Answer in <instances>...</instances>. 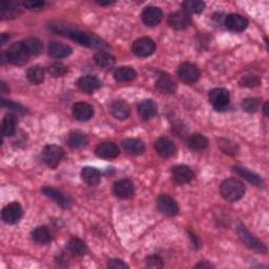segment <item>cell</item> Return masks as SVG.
<instances>
[{"label": "cell", "instance_id": "8", "mask_svg": "<svg viewBox=\"0 0 269 269\" xmlns=\"http://www.w3.org/2000/svg\"><path fill=\"white\" fill-rule=\"evenodd\" d=\"M178 77L182 82L194 83L200 78V71L195 64L188 62L182 63L178 67Z\"/></svg>", "mask_w": 269, "mask_h": 269}, {"label": "cell", "instance_id": "16", "mask_svg": "<svg viewBox=\"0 0 269 269\" xmlns=\"http://www.w3.org/2000/svg\"><path fill=\"white\" fill-rule=\"evenodd\" d=\"M225 26L233 32H243L248 26V21L242 15L231 14L225 19Z\"/></svg>", "mask_w": 269, "mask_h": 269}, {"label": "cell", "instance_id": "29", "mask_svg": "<svg viewBox=\"0 0 269 269\" xmlns=\"http://www.w3.org/2000/svg\"><path fill=\"white\" fill-rule=\"evenodd\" d=\"M122 145L128 154L134 156L142 155L145 151L144 143L139 139H126L122 142Z\"/></svg>", "mask_w": 269, "mask_h": 269}, {"label": "cell", "instance_id": "37", "mask_svg": "<svg viewBox=\"0 0 269 269\" xmlns=\"http://www.w3.org/2000/svg\"><path fill=\"white\" fill-rule=\"evenodd\" d=\"M67 247L76 256H84L87 253V246L86 244L80 240V239L73 238L67 243Z\"/></svg>", "mask_w": 269, "mask_h": 269}, {"label": "cell", "instance_id": "32", "mask_svg": "<svg viewBox=\"0 0 269 269\" xmlns=\"http://www.w3.org/2000/svg\"><path fill=\"white\" fill-rule=\"evenodd\" d=\"M32 239L38 244L46 245L52 241V236L46 227L39 226L32 232Z\"/></svg>", "mask_w": 269, "mask_h": 269}, {"label": "cell", "instance_id": "36", "mask_svg": "<svg viewBox=\"0 0 269 269\" xmlns=\"http://www.w3.org/2000/svg\"><path fill=\"white\" fill-rule=\"evenodd\" d=\"M17 119L14 114H8L3 118L2 121V134L5 137L13 136L16 131Z\"/></svg>", "mask_w": 269, "mask_h": 269}, {"label": "cell", "instance_id": "27", "mask_svg": "<svg viewBox=\"0 0 269 269\" xmlns=\"http://www.w3.org/2000/svg\"><path fill=\"white\" fill-rule=\"evenodd\" d=\"M187 146L194 152H202L207 148L208 140L201 134H195L187 139Z\"/></svg>", "mask_w": 269, "mask_h": 269}, {"label": "cell", "instance_id": "22", "mask_svg": "<svg viewBox=\"0 0 269 269\" xmlns=\"http://www.w3.org/2000/svg\"><path fill=\"white\" fill-rule=\"evenodd\" d=\"M158 107L157 104L152 99H146L141 101L138 105V113L143 120H149L157 115Z\"/></svg>", "mask_w": 269, "mask_h": 269}, {"label": "cell", "instance_id": "19", "mask_svg": "<svg viewBox=\"0 0 269 269\" xmlns=\"http://www.w3.org/2000/svg\"><path fill=\"white\" fill-rule=\"evenodd\" d=\"M73 115L78 121H87L93 117L94 108L88 103L77 102L73 106Z\"/></svg>", "mask_w": 269, "mask_h": 269}, {"label": "cell", "instance_id": "28", "mask_svg": "<svg viewBox=\"0 0 269 269\" xmlns=\"http://www.w3.org/2000/svg\"><path fill=\"white\" fill-rule=\"evenodd\" d=\"M66 142L72 148H82L88 144V138L82 132H72L67 136Z\"/></svg>", "mask_w": 269, "mask_h": 269}, {"label": "cell", "instance_id": "14", "mask_svg": "<svg viewBox=\"0 0 269 269\" xmlns=\"http://www.w3.org/2000/svg\"><path fill=\"white\" fill-rule=\"evenodd\" d=\"M173 180L178 185H184L191 182L195 175L191 168L186 165H178L173 168Z\"/></svg>", "mask_w": 269, "mask_h": 269}, {"label": "cell", "instance_id": "47", "mask_svg": "<svg viewBox=\"0 0 269 269\" xmlns=\"http://www.w3.org/2000/svg\"><path fill=\"white\" fill-rule=\"evenodd\" d=\"M8 39H9V36H8V35L2 34V35H1V44L3 45V44L6 42V40H8Z\"/></svg>", "mask_w": 269, "mask_h": 269}, {"label": "cell", "instance_id": "9", "mask_svg": "<svg viewBox=\"0 0 269 269\" xmlns=\"http://www.w3.org/2000/svg\"><path fill=\"white\" fill-rule=\"evenodd\" d=\"M191 17L184 11H177L172 13L168 16L167 23L174 29L177 31H183L191 25Z\"/></svg>", "mask_w": 269, "mask_h": 269}, {"label": "cell", "instance_id": "6", "mask_svg": "<svg viewBox=\"0 0 269 269\" xmlns=\"http://www.w3.org/2000/svg\"><path fill=\"white\" fill-rule=\"evenodd\" d=\"M156 51V44L153 39L148 37L139 38L133 43V53L138 57H148Z\"/></svg>", "mask_w": 269, "mask_h": 269}, {"label": "cell", "instance_id": "40", "mask_svg": "<svg viewBox=\"0 0 269 269\" xmlns=\"http://www.w3.org/2000/svg\"><path fill=\"white\" fill-rule=\"evenodd\" d=\"M47 72L53 77H62L67 73V67L62 63H53L47 67Z\"/></svg>", "mask_w": 269, "mask_h": 269}, {"label": "cell", "instance_id": "23", "mask_svg": "<svg viewBox=\"0 0 269 269\" xmlns=\"http://www.w3.org/2000/svg\"><path fill=\"white\" fill-rule=\"evenodd\" d=\"M111 113L117 120H125L131 115V106L123 100H117L111 105Z\"/></svg>", "mask_w": 269, "mask_h": 269}, {"label": "cell", "instance_id": "17", "mask_svg": "<svg viewBox=\"0 0 269 269\" xmlns=\"http://www.w3.org/2000/svg\"><path fill=\"white\" fill-rule=\"evenodd\" d=\"M41 192L43 193V195H45L49 199H52L53 201H55L59 206H61L62 208H69L72 205L71 199L64 196L61 192L57 191V189H55V188L43 187L41 189Z\"/></svg>", "mask_w": 269, "mask_h": 269}, {"label": "cell", "instance_id": "13", "mask_svg": "<svg viewBox=\"0 0 269 269\" xmlns=\"http://www.w3.org/2000/svg\"><path fill=\"white\" fill-rule=\"evenodd\" d=\"M113 192L118 198L129 199L135 195V186L129 179H122L114 184Z\"/></svg>", "mask_w": 269, "mask_h": 269}, {"label": "cell", "instance_id": "46", "mask_svg": "<svg viewBox=\"0 0 269 269\" xmlns=\"http://www.w3.org/2000/svg\"><path fill=\"white\" fill-rule=\"evenodd\" d=\"M107 267L108 268H114V269H123V268H128V265L126 263H124L122 260H117V259H115V260H111L108 262L107 264Z\"/></svg>", "mask_w": 269, "mask_h": 269}, {"label": "cell", "instance_id": "1", "mask_svg": "<svg viewBox=\"0 0 269 269\" xmlns=\"http://www.w3.org/2000/svg\"><path fill=\"white\" fill-rule=\"evenodd\" d=\"M220 192L226 201L236 202L244 197L245 186L240 180H238V179L229 178L222 182Z\"/></svg>", "mask_w": 269, "mask_h": 269}, {"label": "cell", "instance_id": "2", "mask_svg": "<svg viewBox=\"0 0 269 269\" xmlns=\"http://www.w3.org/2000/svg\"><path fill=\"white\" fill-rule=\"evenodd\" d=\"M67 35L72 39V40L76 41L77 43L83 46L101 48V49L107 47L106 43L102 40V39H100L94 34H89V33L81 32V31H69L67 32Z\"/></svg>", "mask_w": 269, "mask_h": 269}, {"label": "cell", "instance_id": "3", "mask_svg": "<svg viewBox=\"0 0 269 269\" xmlns=\"http://www.w3.org/2000/svg\"><path fill=\"white\" fill-rule=\"evenodd\" d=\"M7 62L15 65H23L28 60V53L23 45V42H16L8 47L4 53Z\"/></svg>", "mask_w": 269, "mask_h": 269}, {"label": "cell", "instance_id": "38", "mask_svg": "<svg viewBox=\"0 0 269 269\" xmlns=\"http://www.w3.org/2000/svg\"><path fill=\"white\" fill-rule=\"evenodd\" d=\"M182 7L187 14H200L204 11L205 3L202 1H197V0H188V1H184L182 3Z\"/></svg>", "mask_w": 269, "mask_h": 269}, {"label": "cell", "instance_id": "48", "mask_svg": "<svg viewBox=\"0 0 269 269\" xmlns=\"http://www.w3.org/2000/svg\"><path fill=\"white\" fill-rule=\"evenodd\" d=\"M97 3L100 4V5H109V4L114 3V1H97Z\"/></svg>", "mask_w": 269, "mask_h": 269}, {"label": "cell", "instance_id": "18", "mask_svg": "<svg viewBox=\"0 0 269 269\" xmlns=\"http://www.w3.org/2000/svg\"><path fill=\"white\" fill-rule=\"evenodd\" d=\"M78 87L86 94H92L101 87V81L95 76H83L77 81Z\"/></svg>", "mask_w": 269, "mask_h": 269}, {"label": "cell", "instance_id": "33", "mask_svg": "<svg viewBox=\"0 0 269 269\" xmlns=\"http://www.w3.org/2000/svg\"><path fill=\"white\" fill-rule=\"evenodd\" d=\"M94 60L98 66L104 69H109L115 65V58L111 54L103 51L98 52L94 57Z\"/></svg>", "mask_w": 269, "mask_h": 269}, {"label": "cell", "instance_id": "30", "mask_svg": "<svg viewBox=\"0 0 269 269\" xmlns=\"http://www.w3.org/2000/svg\"><path fill=\"white\" fill-rule=\"evenodd\" d=\"M137 77V72L129 66H121L115 69L114 78L118 82H128L132 81Z\"/></svg>", "mask_w": 269, "mask_h": 269}, {"label": "cell", "instance_id": "39", "mask_svg": "<svg viewBox=\"0 0 269 269\" xmlns=\"http://www.w3.org/2000/svg\"><path fill=\"white\" fill-rule=\"evenodd\" d=\"M218 145L219 147L221 148V151L227 155L231 156H235L238 154L239 152V147L237 145V143H235L234 141L228 140V139H220V140L218 141Z\"/></svg>", "mask_w": 269, "mask_h": 269}, {"label": "cell", "instance_id": "34", "mask_svg": "<svg viewBox=\"0 0 269 269\" xmlns=\"http://www.w3.org/2000/svg\"><path fill=\"white\" fill-rule=\"evenodd\" d=\"M27 80L33 84H40L44 79V69L40 65H34L26 71Z\"/></svg>", "mask_w": 269, "mask_h": 269}, {"label": "cell", "instance_id": "31", "mask_svg": "<svg viewBox=\"0 0 269 269\" xmlns=\"http://www.w3.org/2000/svg\"><path fill=\"white\" fill-rule=\"evenodd\" d=\"M234 172L239 175V176H241L243 177L245 180H247L248 182H251L253 183L254 185L256 186H262L263 185V181H262V179L259 177V175L251 172V171H248L247 168L245 167H241V166H235L234 167Z\"/></svg>", "mask_w": 269, "mask_h": 269}, {"label": "cell", "instance_id": "12", "mask_svg": "<svg viewBox=\"0 0 269 269\" xmlns=\"http://www.w3.org/2000/svg\"><path fill=\"white\" fill-rule=\"evenodd\" d=\"M162 11L157 6H147L141 14V19L146 26H156L162 20Z\"/></svg>", "mask_w": 269, "mask_h": 269}, {"label": "cell", "instance_id": "44", "mask_svg": "<svg viewBox=\"0 0 269 269\" xmlns=\"http://www.w3.org/2000/svg\"><path fill=\"white\" fill-rule=\"evenodd\" d=\"M44 4H45L44 1H33V0L23 2L24 7L29 9V11H40V9L43 8Z\"/></svg>", "mask_w": 269, "mask_h": 269}, {"label": "cell", "instance_id": "41", "mask_svg": "<svg viewBox=\"0 0 269 269\" xmlns=\"http://www.w3.org/2000/svg\"><path fill=\"white\" fill-rule=\"evenodd\" d=\"M259 106H260V103H259V100L256 98L245 99L242 103L243 109L247 113H256L259 109Z\"/></svg>", "mask_w": 269, "mask_h": 269}, {"label": "cell", "instance_id": "24", "mask_svg": "<svg viewBox=\"0 0 269 269\" xmlns=\"http://www.w3.org/2000/svg\"><path fill=\"white\" fill-rule=\"evenodd\" d=\"M1 8V19L2 20H8V19H14L21 14L20 4L17 2H1L0 4Z\"/></svg>", "mask_w": 269, "mask_h": 269}, {"label": "cell", "instance_id": "43", "mask_svg": "<svg viewBox=\"0 0 269 269\" xmlns=\"http://www.w3.org/2000/svg\"><path fill=\"white\" fill-rule=\"evenodd\" d=\"M2 106L3 107H7L8 109H12V111L17 112V113H21V114H25L26 113V109L22 105L18 104V103L11 102V101L2 100Z\"/></svg>", "mask_w": 269, "mask_h": 269}, {"label": "cell", "instance_id": "26", "mask_svg": "<svg viewBox=\"0 0 269 269\" xmlns=\"http://www.w3.org/2000/svg\"><path fill=\"white\" fill-rule=\"evenodd\" d=\"M81 178L84 181V183H86L87 185L95 186L100 182L101 175L97 168L91 167V166H85L81 171Z\"/></svg>", "mask_w": 269, "mask_h": 269}, {"label": "cell", "instance_id": "25", "mask_svg": "<svg viewBox=\"0 0 269 269\" xmlns=\"http://www.w3.org/2000/svg\"><path fill=\"white\" fill-rule=\"evenodd\" d=\"M47 52L51 57L56 58V59H61V58H65L71 55L72 48L66 44L53 41L48 44Z\"/></svg>", "mask_w": 269, "mask_h": 269}, {"label": "cell", "instance_id": "35", "mask_svg": "<svg viewBox=\"0 0 269 269\" xmlns=\"http://www.w3.org/2000/svg\"><path fill=\"white\" fill-rule=\"evenodd\" d=\"M22 42L29 56H37L38 54H40L42 49V44L38 38L29 37V38H26Z\"/></svg>", "mask_w": 269, "mask_h": 269}, {"label": "cell", "instance_id": "42", "mask_svg": "<svg viewBox=\"0 0 269 269\" xmlns=\"http://www.w3.org/2000/svg\"><path fill=\"white\" fill-rule=\"evenodd\" d=\"M260 83H261V79L257 75H247V76H244L240 80V84L242 86H248V87L258 86Z\"/></svg>", "mask_w": 269, "mask_h": 269}, {"label": "cell", "instance_id": "45", "mask_svg": "<svg viewBox=\"0 0 269 269\" xmlns=\"http://www.w3.org/2000/svg\"><path fill=\"white\" fill-rule=\"evenodd\" d=\"M146 264L147 267L152 268H160L162 267V261L161 259L157 256H151L146 259Z\"/></svg>", "mask_w": 269, "mask_h": 269}, {"label": "cell", "instance_id": "11", "mask_svg": "<svg viewBox=\"0 0 269 269\" xmlns=\"http://www.w3.org/2000/svg\"><path fill=\"white\" fill-rule=\"evenodd\" d=\"M157 206L159 211L162 214L169 217H175L179 213V206L177 202L172 197H169L167 195H162L158 198Z\"/></svg>", "mask_w": 269, "mask_h": 269}, {"label": "cell", "instance_id": "49", "mask_svg": "<svg viewBox=\"0 0 269 269\" xmlns=\"http://www.w3.org/2000/svg\"><path fill=\"white\" fill-rule=\"evenodd\" d=\"M263 111H264V114H265V116H268V103L266 102L265 104H264V107H263Z\"/></svg>", "mask_w": 269, "mask_h": 269}, {"label": "cell", "instance_id": "50", "mask_svg": "<svg viewBox=\"0 0 269 269\" xmlns=\"http://www.w3.org/2000/svg\"><path fill=\"white\" fill-rule=\"evenodd\" d=\"M197 267H212L211 264H206V263H200V264H198Z\"/></svg>", "mask_w": 269, "mask_h": 269}, {"label": "cell", "instance_id": "7", "mask_svg": "<svg viewBox=\"0 0 269 269\" xmlns=\"http://www.w3.org/2000/svg\"><path fill=\"white\" fill-rule=\"evenodd\" d=\"M237 233H238L239 237H240L241 240L243 241V243L248 248H251V249H253V251L258 252V253H263V254L266 253V251H267L266 247L260 241H259L257 238H255L251 233H249L245 228V226H243V225L239 226L237 229Z\"/></svg>", "mask_w": 269, "mask_h": 269}, {"label": "cell", "instance_id": "21", "mask_svg": "<svg viewBox=\"0 0 269 269\" xmlns=\"http://www.w3.org/2000/svg\"><path fill=\"white\" fill-rule=\"evenodd\" d=\"M120 154L119 147L113 142L100 143L96 148V155L102 159H114Z\"/></svg>", "mask_w": 269, "mask_h": 269}, {"label": "cell", "instance_id": "15", "mask_svg": "<svg viewBox=\"0 0 269 269\" xmlns=\"http://www.w3.org/2000/svg\"><path fill=\"white\" fill-rule=\"evenodd\" d=\"M156 87L159 92L163 94H173L176 92L177 85L173 78L166 73H158L156 78Z\"/></svg>", "mask_w": 269, "mask_h": 269}, {"label": "cell", "instance_id": "4", "mask_svg": "<svg viewBox=\"0 0 269 269\" xmlns=\"http://www.w3.org/2000/svg\"><path fill=\"white\" fill-rule=\"evenodd\" d=\"M64 152L62 147L58 145H46L42 151V160L49 168H56L60 164Z\"/></svg>", "mask_w": 269, "mask_h": 269}, {"label": "cell", "instance_id": "20", "mask_svg": "<svg viewBox=\"0 0 269 269\" xmlns=\"http://www.w3.org/2000/svg\"><path fill=\"white\" fill-rule=\"evenodd\" d=\"M155 147L157 153L163 158H169L176 153V146L174 142L165 137L159 138L155 143Z\"/></svg>", "mask_w": 269, "mask_h": 269}, {"label": "cell", "instance_id": "10", "mask_svg": "<svg viewBox=\"0 0 269 269\" xmlns=\"http://www.w3.org/2000/svg\"><path fill=\"white\" fill-rule=\"evenodd\" d=\"M2 220L7 223V224H16L17 222H19L21 217H22V208L21 205L17 203V202H13L7 204L3 209H2Z\"/></svg>", "mask_w": 269, "mask_h": 269}, {"label": "cell", "instance_id": "5", "mask_svg": "<svg viewBox=\"0 0 269 269\" xmlns=\"http://www.w3.org/2000/svg\"><path fill=\"white\" fill-rule=\"evenodd\" d=\"M209 101L213 104V106L217 109V111H223L228 104L229 100H231V94L225 88H214L213 91L209 92Z\"/></svg>", "mask_w": 269, "mask_h": 269}]
</instances>
